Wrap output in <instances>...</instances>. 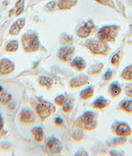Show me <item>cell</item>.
Segmentation results:
<instances>
[{
  "label": "cell",
  "instance_id": "obj_1",
  "mask_svg": "<svg viewBox=\"0 0 132 156\" xmlns=\"http://www.w3.org/2000/svg\"><path fill=\"white\" fill-rule=\"evenodd\" d=\"M23 40V48L27 52H33L39 48V40L37 35L35 34H25L22 38Z\"/></svg>",
  "mask_w": 132,
  "mask_h": 156
},
{
  "label": "cell",
  "instance_id": "obj_2",
  "mask_svg": "<svg viewBox=\"0 0 132 156\" xmlns=\"http://www.w3.org/2000/svg\"><path fill=\"white\" fill-rule=\"evenodd\" d=\"M118 28L115 26L104 27L99 30L98 37L102 41H113L117 34Z\"/></svg>",
  "mask_w": 132,
  "mask_h": 156
},
{
  "label": "cell",
  "instance_id": "obj_3",
  "mask_svg": "<svg viewBox=\"0 0 132 156\" xmlns=\"http://www.w3.org/2000/svg\"><path fill=\"white\" fill-rule=\"evenodd\" d=\"M80 125L87 131H92L96 127L97 121H96V115L92 112H85L79 120Z\"/></svg>",
  "mask_w": 132,
  "mask_h": 156
},
{
  "label": "cell",
  "instance_id": "obj_4",
  "mask_svg": "<svg viewBox=\"0 0 132 156\" xmlns=\"http://www.w3.org/2000/svg\"><path fill=\"white\" fill-rule=\"evenodd\" d=\"M87 47L94 55H105L107 52V46L102 41H91Z\"/></svg>",
  "mask_w": 132,
  "mask_h": 156
},
{
  "label": "cell",
  "instance_id": "obj_5",
  "mask_svg": "<svg viewBox=\"0 0 132 156\" xmlns=\"http://www.w3.org/2000/svg\"><path fill=\"white\" fill-rule=\"evenodd\" d=\"M74 53V49L70 46L62 47L58 52V57L63 61H69L73 56Z\"/></svg>",
  "mask_w": 132,
  "mask_h": 156
},
{
  "label": "cell",
  "instance_id": "obj_6",
  "mask_svg": "<svg viewBox=\"0 0 132 156\" xmlns=\"http://www.w3.org/2000/svg\"><path fill=\"white\" fill-rule=\"evenodd\" d=\"M47 147L51 153L55 154L60 153L62 150V146L59 143V140L55 137H51L48 140Z\"/></svg>",
  "mask_w": 132,
  "mask_h": 156
},
{
  "label": "cell",
  "instance_id": "obj_7",
  "mask_svg": "<svg viewBox=\"0 0 132 156\" xmlns=\"http://www.w3.org/2000/svg\"><path fill=\"white\" fill-rule=\"evenodd\" d=\"M14 70V64L8 59H3L0 62V73L9 74Z\"/></svg>",
  "mask_w": 132,
  "mask_h": 156
},
{
  "label": "cell",
  "instance_id": "obj_8",
  "mask_svg": "<svg viewBox=\"0 0 132 156\" xmlns=\"http://www.w3.org/2000/svg\"><path fill=\"white\" fill-rule=\"evenodd\" d=\"M93 22H87V23H85L84 25L80 27V28L77 31V34L79 36V37H81V38H87L88 36L91 33V31L93 30Z\"/></svg>",
  "mask_w": 132,
  "mask_h": 156
},
{
  "label": "cell",
  "instance_id": "obj_9",
  "mask_svg": "<svg viewBox=\"0 0 132 156\" xmlns=\"http://www.w3.org/2000/svg\"><path fill=\"white\" fill-rule=\"evenodd\" d=\"M116 134L121 137L129 136L131 134V130L130 128L129 125L126 122H121L119 123L116 128Z\"/></svg>",
  "mask_w": 132,
  "mask_h": 156
},
{
  "label": "cell",
  "instance_id": "obj_10",
  "mask_svg": "<svg viewBox=\"0 0 132 156\" xmlns=\"http://www.w3.org/2000/svg\"><path fill=\"white\" fill-rule=\"evenodd\" d=\"M87 82H88V78L86 75H79L71 80L70 86L72 88H79L87 84Z\"/></svg>",
  "mask_w": 132,
  "mask_h": 156
},
{
  "label": "cell",
  "instance_id": "obj_11",
  "mask_svg": "<svg viewBox=\"0 0 132 156\" xmlns=\"http://www.w3.org/2000/svg\"><path fill=\"white\" fill-rule=\"evenodd\" d=\"M37 112L41 120L46 119L51 115V109L45 104H38L37 106Z\"/></svg>",
  "mask_w": 132,
  "mask_h": 156
},
{
  "label": "cell",
  "instance_id": "obj_12",
  "mask_svg": "<svg viewBox=\"0 0 132 156\" xmlns=\"http://www.w3.org/2000/svg\"><path fill=\"white\" fill-rule=\"evenodd\" d=\"M20 119L22 122H25V123H32L35 121V115L31 110L25 108L21 112Z\"/></svg>",
  "mask_w": 132,
  "mask_h": 156
},
{
  "label": "cell",
  "instance_id": "obj_13",
  "mask_svg": "<svg viewBox=\"0 0 132 156\" xmlns=\"http://www.w3.org/2000/svg\"><path fill=\"white\" fill-rule=\"evenodd\" d=\"M25 25V19H19L17 20L15 23L12 25L11 28L9 30V33L12 36H17L20 33L21 30L23 28V27Z\"/></svg>",
  "mask_w": 132,
  "mask_h": 156
},
{
  "label": "cell",
  "instance_id": "obj_14",
  "mask_svg": "<svg viewBox=\"0 0 132 156\" xmlns=\"http://www.w3.org/2000/svg\"><path fill=\"white\" fill-rule=\"evenodd\" d=\"M71 66L75 69H77V70L82 71L86 68V62H85V60L83 58L78 56L74 58V60L72 61Z\"/></svg>",
  "mask_w": 132,
  "mask_h": 156
},
{
  "label": "cell",
  "instance_id": "obj_15",
  "mask_svg": "<svg viewBox=\"0 0 132 156\" xmlns=\"http://www.w3.org/2000/svg\"><path fill=\"white\" fill-rule=\"evenodd\" d=\"M77 3V0H59L58 7L59 9H70Z\"/></svg>",
  "mask_w": 132,
  "mask_h": 156
},
{
  "label": "cell",
  "instance_id": "obj_16",
  "mask_svg": "<svg viewBox=\"0 0 132 156\" xmlns=\"http://www.w3.org/2000/svg\"><path fill=\"white\" fill-rule=\"evenodd\" d=\"M107 104H108V102L105 98L99 97L98 98H97L93 102V107L96 109H103L107 107Z\"/></svg>",
  "mask_w": 132,
  "mask_h": 156
},
{
  "label": "cell",
  "instance_id": "obj_17",
  "mask_svg": "<svg viewBox=\"0 0 132 156\" xmlns=\"http://www.w3.org/2000/svg\"><path fill=\"white\" fill-rule=\"evenodd\" d=\"M109 92L112 97H118L121 93V88L116 83H113L111 84L109 88Z\"/></svg>",
  "mask_w": 132,
  "mask_h": 156
},
{
  "label": "cell",
  "instance_id": "obj_18",
  "mask_svg": "<svg viewBox=\"0 0 132 156\" xmlns=\"http://www.w3.org/2000/svg\"><path fill=\"white\" fill-rule=\"evenodd\" d=\"M93 87H89V88L84 89L80 93V97H81L82 99L84 100H88L90 99L93 96Z\"/></svg>",
  "mask_w": 132,
  "mask_h": 156
},
{
  "label": "cell",
  "instance_id": "obj_19",
  "mask_svg": "<svg viewBox=\"0 0 132 156\" xmlns=\"http://www.w3.org/2000/svg\"><path fill=\"white\" fill-rule=\"evenodd\" d=\"M32 133L35 137V139L37 142L41 141L43 139V131L42 129L39 126H37L32 129Z\"/></svg>",
  "mask_w": 132,
  "mask_h": 156
},
{
  "label": "cell",
  "instance_id": "obj_20",
  "mask_svg": "<svg viewBox=\"0 0 132 156\" xmlns=\"http://www.w3.org/2000/svg\"><path fill=\"white\" fill-rule=\"evenodd\" d=\"M40 84L41 86H45L46 88H51L52 85V80L46 76H41L39 80Z\"/></svg>",
  "mask_w": 132,
  "mask_h": 156
},
{
  "label": "cell",
  "instance_id": "obj_21",
  "mask_svg": "<svg viewBox=\"0 0 132 156\" xmlns=\"http://www.w3.org/2000/svg\"><path fill=\"white\" fill-rule=\"evenodd\" d=\"M18 49V42L17 41H11L6 46V50L9 52H14Z\"/></svg>",
  "mask_w": 132,
  "mask_h": 156
},
{
  "label": "cell",
  "instance_id": "obj_22",
  "mask_svg": "<svg viewBox=\"0 0 132 156\" xmlns=\"http://www.w3.org/2000/svg\"><path fill=\"white\" fill-rule=\"evenodd\" d=\"M121 108L122 110L127 112L128 113L132 112V100H127L121 104Z\"/></svg>",
  "mask_w": 132,
  "mask_h": 156
},
{
  "label": "cell",
  "instance_id": "obj_23",
  "mask_svg": "<svg viewBox=\"0 0 132 156\" xmlns=\"http://www.w3.org/2000/svg\"><path fill=\"white\" fill-rule=\"evenodd\" d=\"M122 78L124 80L132 81V68L131 67H127L122 73Z\"/></svg>",
  "mask_w": 132,
  "mask_h": 156
},
{
  "label": "cell",
  "instance_id": "obj_24",
  "mask_svg": "<svg viewBox=\"0 0 132 156\" xmlns=\"http://www.w3.org/2000/svg\"><path fill=\"white\" fill-rule=\"evenodd\" d=\"M102 68H103V65L101 64V63H98V64H95L94 66H92L91 69H89V73L93 74H98V73L101 72Z\"/></svg>",
  "mask_w": 132,
  "mask_h": 156
},
{
  "label": "cell",
  "instance_id": "obj_25",
  "mask_svg": "<svg viewBox=\"0 0 132 156\" xmlns=\"http://www.w3.org/2000/svg\"><path fill=\"white\" fill-rule=\"evenodd\" d=\"M16 15H20L23 11L24 9V0H18L16 3Z\"/></svg>",
  "mask_w": 132,
  "mask_h": 156
},
{
  "label": "cell",
  "instance_id": "obj_26",
  "mask_svg": "<svg viewBox=\"0 0 132 156\" xmlns=\"http://www.w3.org/2000/svg\"><path fill=\"white\" fill-rule=\"evenodd\" d=\"M11 99V96L8 94H3L0 96V102L3 104H6L10 101Z\"/></svg>",
  "mask_w": 132,
  "mask_h": 156
},
{
  "label": "cell",
  "instance_id": "obj_27",
  "mask_svg": "<svg viewBox=\"0 0 132 156\" xmlns=\"http://www.w3.org/2000/svg\"><path fill=\"white\" fill-rule=\"evenodd\" d=\"M55 102L58 106H63L65 102V96L64 95H59V96L56 97L55 99Z\"/></svg>",
  "mask_w": 132,
  "mask_h": 156
},
{
  "label": "cell",
  "instance_id": "obj_28",
  "mask_svg": "<svg viewBox=\"0 0 132 156\" xmlns=\"http://www.w3.org/2000/svg\"><path fill=\"white\" fill-rule=\"evenodd\" d=\"M71 110H72V104L70 102L65 101L64 105H63V111L66 113H69V112H70Z\"/></svg>",
  "mask_w": 132,
  "mask_h": 156
},
{
  "label": "cell",
  "instance_id": "obj_29",
  "mask_svg": "<svg viewBox=\"0 0 132 156\" xmlns=\"http://www.w3.org/2000/svg\"><path fill=\"white\" fill-rule=\"evenodd\" d=\"M125 92H126L127 96H129L130 98H132V83H129V84H127L126 86Z\"/></svg>",
  "mask_w": 132,
  "mask_h": 156
},
{
  "label": "cell",
  "instance_id": "obj_30",
  "mask_svg": "<svg viewBox=\"0 0 132 156\" xmlns=\"http://www.w3.org/2000/svg\"><path fill=\"white\" fill-rule=\"evenodd\" d=\"M119 60H120V55H119V53L117 54H115L112 58V64L113 66H116L119 62Z\"/></svg>",
  "mask_w": 132,
  "mask_h": 156
},
{
  "label": "cell",
  "instance_id": "obj_31",
  "mask_svg": "<svg viewBox=\"0 0 132 156\" xmlns=\"http://www.w3.org/2000/svg\"><path fill=\"white\" fill-rule=\"evenodd\" d=\"M112 71L111 70V69H108V70L105 73V74H104L103 79L104 80L107 81V80H111V79H112Z\"/></svg>",
  "mask_w": 132,
  "mask_h": 156
},
{
  "label": "cell",
  "instance_id": "obj_32",
  "mask_svg": "<svg viewBox=\"0 0 132 156\" xmlns=\"http://www.w3.org/2000/svg\"><path fill=\"white\" fill-rule=\"evenodd\" d=\"M96 1L98 2L99 3H101V4H103V5L112 6V7H113L112 1V0H96Z\"/></svg>",
  "mask_w": 132,
  "mask_h": 156
},
{
  "label": "cell",
  "instance_id": "obj_33",
  "mask_svg": "<svg viewBox=\"0 0 132 156\" xmlns=\"http://www.w3.org/2000/svg\"><path fill=\"white\" fill-rule=\"evenodd\" d=\"M45 8H46L48 10H51H51H53V9L55 8V3L54 1H52V2H51V3H48Z\"/></svg>",
  "mask_w": 132,
  "mask_h": 156
},
{
  "label": "cell",
  "instance_id": "obj_34",
  "mask_svg": "<svg viewBox=\"0 0 132 156\" xmlns=\"http://www.w3.org/2000/svg\"><path fill=\"white\" fill-rule=\"evenodd\" d=\"M62 123H63V120L60 117H57L56 119H55V124L58 126H61Z\"/></svg>",
  "mask_w": 132,
  "mask_h": 156
},
{
  "label": "cell",
  "instance_id": "obj_35",
  "mask_svg": "<svg viewBox=\"0 0 132 156\" xmlns=\"http://www.w3.org/2000/svg\"><path fill=\"white\" fill-rule=\"evenodd\" d=\"M2 128H3V120H2V117L0 116V131L2 130Z\"/></svg>",
  "mask_w": 132,
  "mask_h": 156
},
{
  "label": "cell",
  "instance_id": "obj_36",
  "mask_svg": "<svg viewBox=\"0 0 132 156\" xmlns=\"http://www.w3.org/2000/svg\"><path fill=\"white\" fill-rule=\"evenodd\" d=\"M2 90H3V88H2V86H0V93L2 92Z\"/></svg>",
  "mask_w": 132,
  "mask_h": 156
}]
</instances>
